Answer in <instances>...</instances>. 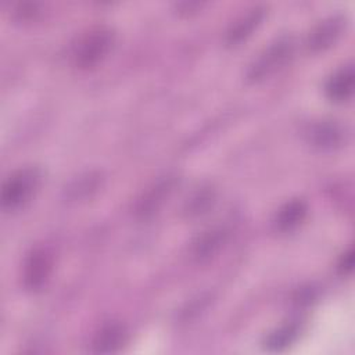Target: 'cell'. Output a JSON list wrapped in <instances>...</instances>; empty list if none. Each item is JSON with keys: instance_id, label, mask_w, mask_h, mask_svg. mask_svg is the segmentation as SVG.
<instances>
[{"instance_id": "1", "label": "cell", "mask_w": 355, "mask_h": 355, "mask_svg": "<svg viewBox=\"0 0 355 355\" xmlns=\"http://www.w3.org/2000/svg\"><path fill=\"white\" fill-rule=\"evenodd\" d=\"M295 50V40L290 35H282L270 42L248 65L245 78L250 82H259L286 65Z\"/></svg>"}, {"instance_id": "2", "label": "cell", "mask_w": 355, "mask_h": 355, "mask_svg": "<svg viewBox=\"0 0 355 355\" xmlns=\"http://www.w3.org/2000/svg\"><path fill=\"white\" fill-rule=\"evenodd\" d=\"M114 32L108 26H97L85 33L76 43L72 58L79 68H90L98 64L114 44Z\"/></svg>"}, {"instance_id": "3", "label": "cell", "mask_w": 355, "mask_h": 355, "mask_svg": "<svg viewBox=\"0 0 355 355\" xmlns=\"http://www.w3.org/2000/svg\"><path fill=\"white\" fill-rule=\"evenodd\" d=\"M40 179L42 173L35 166L21 168L11 173L1 184V205L10 209L24 205L33 196Z\"/></svg>"}, {"instance_id": "4", "label": "cell", "mask_w": 355, "mask_h": 355, "mask_svg": "<svg viewBox=\"0 0 355 355\" xmlns=\"http://www.w3.org/2000/svg\"><path fill=\"white\" fill-rule=\"evenodd\" d=\"M53 268V258L44 248H33L22 266V283L28 290H39L47 282Z\"/></svg>"}, {"instance_id": "5", "label": "cell", "mask_w": 355, "mask_h": 355, "mask_svg": "<svg viewBox=\"0 0 355 355\" xmlns=\"http://www.w3.org/2000/svg\"><path fill=\"white\" fill-rule=\"evenodd\" d=\"M344 28H345V17L340 14H334L323 18L311 29L308 35L306 44L309 50L320 51L330 47L340 37Z\"/></svg>"}, {"instance_id": "6", "label": "cell", "mask_w": 355, "mask_h": 355, "mask_svg": "<svg viewBox=\"0 0 355 355\" xmlns=\"http://www.w3.org/2000/svg\"><path fill=\"white\" fill-rule=\"evenodd\" d=\"M178 183V176L176 175H166L161 178L159 180L154 182L151 187L143 196L136 204V212L137 215L146 218L153 215L164 202L165 200L171 196L175 186Z\"/></svg>"}, {"instance_id": "7", "label": "cell", "mask_w": 355, "mask_h": 355, "mask_svg": "<svg viewBox=\"0 0 355 355\" xmlns=\"http://www.w3.org/2000/svg\"><path fill=\"white\" fill-rule=\"evenodd\" d=\"M306 136L308 140L319 148H333L345 140V128L337 121L322 119L308 128Z\"/></svg>"}, {"instance_id": "8", "label": "cell", "mask_w": 355, "mask_h": 355, "mask_svg": "<svg viewBox=\"0 0 355 355\" xmlns=\"http://www.w3.org/2000/svg\"><path fill=\"white\" fill-rule=\"evenodd\" d=\"M229 236V230L223 226H212L201 232L191 245V254L197 261H205L219 251Z\"/></svg>"}, {"instance_id": "9", "label": "cell", "mask_w": 355, "mask_h": 355, "mask_svg": "<svg viewBox=\"0 0 355 355\" xmlns=\"http://www.w3.org/2000/svg\"><path fill=\"white\" fill-rule=\"evenodd\" d=\"M126 337L128 333L123 324L118 322H108L94 334L92 341L93 351L97 354L115 352L126 343Z\"/></svg>"}, {"instance_id": "10", "label": "cell", "mask_w": 355, "mask_h": 355, "mask_svg": "<svg viewBox=\"0 0 355 355\" xmlns=\"http://www.w3.org/2000/svg\"><path fill=\"white\" fill-rule=\"evenodd\" d=\"M263 15H265L263 7H254L248 10L245 14H241L240 17H237L226 31V35H225L226 43L234 46L245 40L252 33V31L261 24Z\"/></svg>"}, {"instance_id": "11", "label": "cell", "mask_w": 355, "mask_h": 355, "mask_svg": "<svg viewBox=\"0 0 355 355\" xmlns=\"http://www.w3.org/2000/svg\"><path fill=\"white\" fill-rule=\"evenodd\" d=\"M354 67L345 64L337 68L326 80L324 92L331 101H345L352 96L354 92Z\"/></svg>"}, {"instance_id": "12", "label": "cell", "mask_w": 355, "mask_h": 355, "mask_svg": "<svg viewBox=\"0 0 355 355\" xmlns=\"http://www.w3.org/2000/svg\"><path fill=\"white\" fill-rule=\"evenodd\" d=\"M308 205L301 198H293L284 202L273 218V225L279 232H290L295 229L306 216Z\"/></svg>"}, {"instance_id": "13", "label": "cell", "mask_w": 355, "mask_h": 355, "mask_svg": "<svg viewBox=\"0 0 355 355\" xmlns=\"http://www.w3.org/2000/svg\"><path fill=\"white\" fill-rule=\"evenodd\" d=\"M298 336V326L295 323H287L283 324L273 331H270L263 344L268 351H283L287 347H290Z\"/></svg>"}, {"instance_id": "14", "label": "cell", "mask_w": 355, "mask_h": 355, "mask_svg": "<svg viewBox=\"0 0 355 355\" xmlns=\"http://www.w3.org/2000/svg\"><path fill=\"white\" fill-rule=\"evenodd\" d=\"M215 190L211 186H202L196 190L184 204V212L187 216H198L205 214L215 202Z\"/></svg>"}, {"instance_id": "15", "label": "cell", "mask_w": 355, "mask_h": 355, "mask_svg": "<svg viewBox=\"0 0 355 355\" xmlns=\"http://www.w3.org/2000/svg\"><path fill=\"white\" fill-rule=\"evenodd\" d=\"M352 266H354V250L348 248L341 254L337 262V270L345 276L352 270Z\"/></svg>"}]
</instances>
